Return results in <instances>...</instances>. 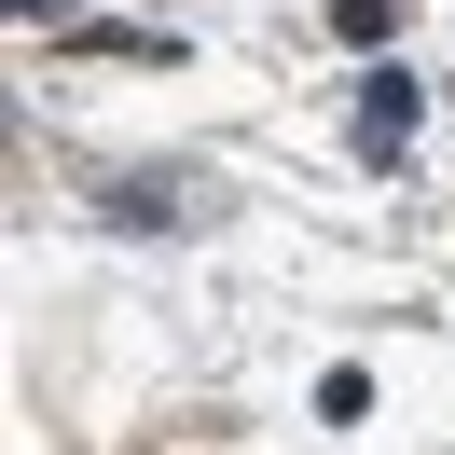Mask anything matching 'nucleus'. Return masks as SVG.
<instances>
[{
	"instance_id": "f257e3e1",
	"label": "nucleus",
	"mask_w": 455,
	"mask_h": 455,
	"mask_svg": "<svg viewBox=\"0 0 455 455\" xmlns=\"http://www.w3.org/2000/svg\"><path fill=\"white\" fill-rule=\"evenodd\" d=\"M359 152H372V166L414 152V84H400V69H372V84H359Z\"/></svg>"
}]
</instances>
